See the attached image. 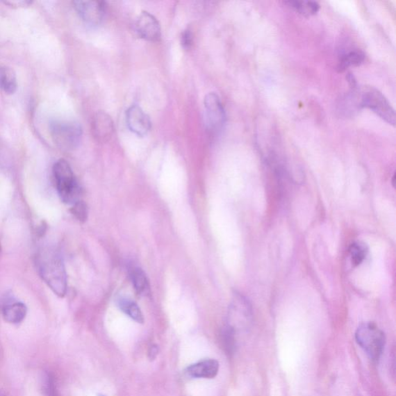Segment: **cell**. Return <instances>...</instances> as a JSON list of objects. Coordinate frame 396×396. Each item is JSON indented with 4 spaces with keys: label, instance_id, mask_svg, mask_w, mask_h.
<instances>
[{
    "label": "cell",
    "instance_id": "obj_1",
    "mask_svg": "<svg viewBox=\"0 0 396 396\" xmlns=\"http://www.w3.org/2000/svg\"><path fill=\"white\" fill-rule=\"evenodd\" d=\"M39 274L51 290L60 297L66 295L67 273L63 258L53 249H44L37 256Z\"/></svg>",
    "mask_w": 396,
    "mask_h": 396
},
{
    "label": "cell",
    "instance_id": "obj_2",
    "mask_svg": "<svg viewBox=\"0 0 396 396\" xmlns=\"http://www.w3.org/2000/svg\"><path fill=\"white\" fill-rule=\"evenodd\" d=\"M53 174L60 200L72 206L80 201L81 188L69 163L58 160L53 167Z\"/></svg>",
    "mask_w": 396,
    "mask_h": 396
},
{
    "label": "cell",
    "instance_id": "obj_3",
    "mask_svg": "<svg viewBox=\"0 0 396 396\" xmlns=\"http://www.w3.org/2000/svg\"><path fill=\"white\" fill-rule=\"evenodd\" d=\"M357 343L373 361H377L383 353L386 336L383 331L372 323H365L358 327L355 333Z\"/></svg>",
    "mask_w": 396,
    "mask_h": 396
},
{
    "label": "cell",
    "instance_id": "obj_4",
    "mask_svg": "<svg viewBox=\"0 0 396 396\" xmlns=\"http://www.w3.org/2000/svg\"><path fill=\"white\" fill-rule=\"evenodd\" d=\"M50 132L56 145L66 150L76 148L83 136V129L74 121L54 120L51 124Z\"/></svg>",
    "mask_w": 396,
    "mask_h": 396
},
{
    "label": "cell",
    "instance_id": "obj_5",
    "mask_svg": "<svg viewBox=\"0 0 396 396\" xmlns=\"http://www.w3.org/2000/svg\"><path fill=\"white\" fill-rule=\"evenodd\" d=\"M361 108H368L377 114L379 117L388 124L395 125V113L385 95L377 88L365 87L359 90Z\"/></svg>",
    "mask_w": 396,
    "mask_h": 396
},
{
    "label": "cell",
    "instance_id": "obj_6",
    "mask_svg": "<svg viewBox=\"0 0 396 396\" xmlns=\"http://www.w3.org/2000/svg\"><path fill=\"white\" fill-rule=\"evenodd\" d=\"M252 322L251 307L247 299L236 295L229 307L228 327L235 333L247 331Z\"/></svg>",
    "mask_w": 396,
    "mask_h": 396
},
{
    "label": "cell",
    "instance_id": "obj_7",
    "mask_svg": "<svg viewBox=\"0 0 396 396\" xmlns=\"http://www.w3.org/2000/svg\"><path fill=\"white\" fill-rule=\"evenodd\" d=\"M204 105L208 131L213 133L220 132L225 122V112L220 98L217 94L211 92L204 98Z\"/></svg>",
    "mask_w": 396,
    "mask_h": 396
},
{
    "label": "cell",
    "instance_id": "obj_8",
    "mask_svg": "<svg viewBox=\"0 0 396 396\" xmlns=\"http://www.w3.org/2000/svg\"><path fill=\"white\" fill-rule=\"evenodd\" d=\"M74 8L85 23L99 25L106 17V5L102 1H74Z\"/></svg>",
    "mask_w": 396,
    "mask_h": 396
},
{
    "label": "cell",
    "instance_id": "obj_9",
    "mask_svg": "<svg viewBox=\"0 0 396 396\" xmlns=\"http://www.w3.org/2000/svg\"><path fill=\"white\" fill-rule=\"evenodd\" d=\"M135 30L138 35L150 42H157L161 38V27L157 19L148 12H142L136 19Z\"/></svg>",
    "mask_w": 396,
    "mask_h": 396
},
{
    "label": "cell",
    "instance_id": "obj_10",
    "mask_svg": "<svg viewBox=\"0 0 396 396\" xmlns=\"http://www.w3.org/2000/svg\"><path fill=\"white\" fill-rule=\"evenodd\" d=\"M126 124L131 131L138 136L147 135L151 129L149 115L135 105L126 111Z\"/></svg>",
    "mask_w": 396,
    "mask_h": 396
},
{
    "label": "cell",
    "instance_id": "obj_11",
    "mask_svg": "<svg viewBox=\"0 0 396 396\" xmlns=\"http://www.w3.org/2000/svg\"><path fill=\"white\" fill-rule=\"evenodd\" d=\"M220 371V363L215 359H206L191 365L187 373L195 379H214Z\"/></svg>",
    "mask_w": 396,
    "mask_h": 396
},
{
    "label": "cell",
    "instance_id": "obj_12",
    "mask_svg": "<svg viewBox=\"0 0 396 396\" xmlns=\"http://www.w3.org/2000/svg\"><path fill=\"white\" fill-rule=\"evenodd\" d=\"M92 126L95 138L101 142L109 140L115 131L112 118L105 112H99L95 115Z\"/></svg>",
    "mask_w": 396,
    "mask_h": 396
},
{
    "label": "cell",
    "instance_id": "obj_13",
    "mask_svg": "<svg viewBox=\"0 0 396 396\" xmlns=\"http://www.w3.org/2000/svg\"><path fill=\"white\" fill-rule=\"evenodd\" d=\"M129 276L136 292L139 295L148 296L150 295V286L149 279L145 271L138 266H131L129 268Z\"/></svg>",
    "mask_w": 396,
    "mask_h": 396
},
{
    "label": "cell",
    "instance_id": "obj_14",
    "mask_svg": "<svg viewBox=\"0 0 396 396\" xmlns=\"http://www.w3.org/2000/svg\"><path fill=\"white\" fill-rule=\"evenodd\" d=\"M26 313V305L20 302L10 303L3 309V315L6 322L13 324L22 322Z\"/></svg>",
    "mask_w": 396,
    "mask_h": 396
},
{
    "label": "cell",
    "instance_id": "obj_15",
    "mask_svg": "<svg viewBox=\"0 0 396 396\" xmlns=\"http://www.w3.org/2000/svg\"><path fill=\"white\" fill-rule=\"evenodd\" d=\"M17 78L15 70L8 66L0 67V88L6 94H13L17 90Z\"/></svg>",
    "mask_w": 396,
    "mask_h": 396
},
{
    "label": "cell",
    "instance_id": "obj_16",
    "mask_svg": "<svg viewBox=\"0 0 396 396\" xmlns=\"http://www.w3.org/2000/svg\"><path fill=\"white\" fill-rule=\"evenodd\" d=\"M119 308L126 314L127 316L135 320V322L143 324L145 317L138 304L133 300L120 297L117 302Z\"/></svg>",
    "mask_w": 396,
    "mask_h": 396
},
{
    "label": "cell",
    "instance_id": "obj_17",
    "mask_svg": "<svg viewBox=\"0 0 396 396\" xmlns=\"http://www.w3.org/2000/svg\"><path fill=\"white\" fill-rule=\"evenodd\" d=\"M365 54L361 50H354L341 58L338 65L340 72H344L349 67L359 66L364 63Z\"/></svg>",
    "mask_w": 396,
    "mask_h": 396
},
{
    "label": "cell",
    "instance_id": "obj_18",
    "mask_svg": "<svg viewBox=\"0 0 396 396\" xmlns=\"http://www.w3.org/2000/svg\"><path fill=\"white\" fill-rule=\"evenodd\" d=\"M286 3L304 17L316 15L320 10V5L313 1H298L297 0V1H288Z\"/></svg>",
    "mask_w": 396,
    "mask_h": 396
},
{
    "label": "cell",
    "instance_id": "obj_19",
    "mask_svg": "<svg viewBox=\"0 0 396 396\" xmlns=\"http://www.w3.org/2000/svg\"><path fill=\"white\" fill-rule=\"evenodd\" d=\"M352 262L354 265L363 263L367 256L368 249L367 245L361 242H355L349 249Z\"/></svg>",
    "mask_w": 396,
    "mask_h": 396
},
{
    "label": "cell",
    "instance_id": "obj_20",
    "mask_svg": "<svg viewBox=\"0 0 396 396\" xmlns=\"http://www.w3.org/2000/svg\"><path fill=\"white\" fill-rule=\"evenodd\" d=\"M42 385L45 396H58L56 381L51 373H44Z\"/></svg>",
    "mask_w": 396,
    "mask_h": 396
},
{
    "label": "cell",
    "instance_id": "obj_21",
    "mask_svg": "<svg viewBox=\"0 0 396 396\" xmlns=\"http://www.w3.org/2000/svg\"><path fill=\"white\" fill-rule=\"evenodd\" d=\"M72 214L80 222H85L88 220V207L83 201H79L73 204L71 209Z\"/></svg>",
    "mask_w": 396,
    "mask_h": 396
},
{
    "label": "cell",
    "instance_id": "obj_22",
    "mask_svg": "<svg viewBox=\"0 0 396 396\" xmlns=\"http://www.w3.org/2000/svg\"><path fill=\"white\" fill-rule=\"evenodd\" d=\"M181 44L185 49H190L193 44V34L190 30L187 29L182 33Z\"/></svg>",
    "mask_w": 396,
    "mask_h": 396
},
{
    "label": "cell",
    "instance_id": "obj_23",
    "mask_svg": "<svg viewBox=\"0 0 396 396\" xmlns=\"http://www.w3.org/2000/svg\"><path fill=\"white\" fill-rule=\"evenodd\" d=\"M6 5H10V6H16V8H24V6H28L32 4L31 1H10L6 2Z\"/></svg>",
    "mask_w": 396,
    "mask_h": 396
},
{
    "label": "cell",
    "instance_id": "obj_24",
    "mask_svg": "<svg viewBox=\"0 0 396 396\" xmlns=\"http://www.w3.org/2000/svg\"><path fill=\"white\" fill-rule=\"evenodd\" d=\"M151 350H152L151 353H149V354H152L151 358H154V354H155V355H156V356L157 353H158V349H157V347H151Z\"/></svg>",
    "mask_w": 396,
    "mask_h": 396
},
{
    "label": "cell",
    "instance_id": "obj_25",
    "mask_svg": "<svg viewBox=\"0 0 396 396\" xmlns=\"http://www.w3.org/2000/svg\"><path fill=\"white\" fill-rule=\"evenodd\" d=\"M0 396H2V394H1V393H0Z\"/></svg>",
    "mask_w": 396,
    "mask_h": 396
},
{
    "label": "cell",
    "instance_id": "obj_26",
    "mask_svg": "<svg viewBox=\"0 0 396 396\" xmlns=\"http://www.w3.org/2000/svg\"><path fill=\"white\" fill-rule=\"evenodd\" d=\"M99 396H105V395H99Z\"/></svg>",
    "mask_w": 396,
    "mask_h": 396
}]
</instances>
